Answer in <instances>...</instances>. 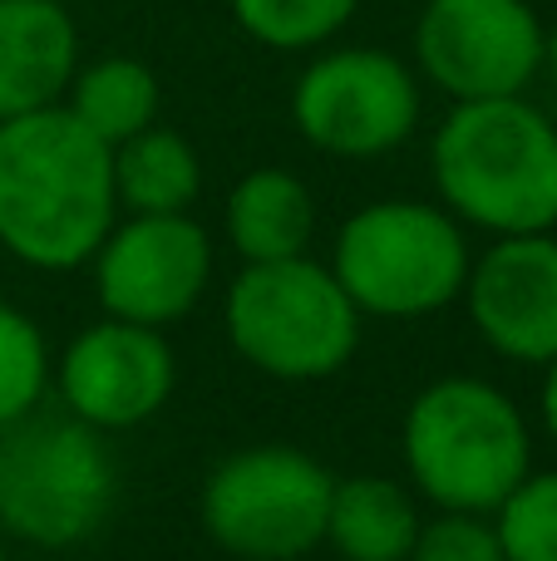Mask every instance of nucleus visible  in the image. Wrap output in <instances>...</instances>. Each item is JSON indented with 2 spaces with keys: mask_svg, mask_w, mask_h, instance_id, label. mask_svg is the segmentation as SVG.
Segmentation results:
<instances>
[{
  "mask_svg": "<svg viewBox=\"0 0 557 561\" xmlns=\"http://www.w3.org/2000/svg\"><path fill=\"white\" fill-rule=\"evenodd\" d=\"M118 217L114 148L65 104L0 118V247L35 272H75Z\"/></svg>",
  "mask_w": 557,
  "mask_h": 561,
  "instance_id": "obj_1",
  "label": "nucleus"
},
{
  "mask_svg": "<svg viewBox=\"0 0 557 561\" xmlns=\"http://www.w3.org/2000/svg\"><path fill=\"white\" fill-rule=\"evenodd\" d=\"M440 203L493 237L557 227V128L523 94L464 99L430 148Z\"/></svg>",
  "mask_w": 557,
  "mask_h": 561,
  "instance_id": "obj_2",
  "label": "nucleus"
},
{
  "mask_svg": "<svg viewBox=\"0 0 557 561\" xmlns=\"http://www.w3.org/2000/svg\"><path fill=\"white\" fill-rule=\"evenodd\" d=\"M405 468L414 493L444 513H489L533 473L528 419L503 389L474 375H444L405 409Z\"/></svg>",
  "mask_w": 557,
  "mask_h": 561,
  "instance_id": "obj_3",
  "label": "nucleus"
},
{
  "mask_svg": "<svg viewBox=\"0 0 557 561\" xmlns=\"http://www.w3.org/2000/svg\"><path fill=\"white\" fill-rule=\"evenodd\" d=\"M118 468L104 428L75 419L65 404H35L0 428V533L45 552L79 547L114 507Z\"/></svg>",
  "mask_w": 557,
  "mask_h": 561,
  "instance_id": "obj_4",
  "label": "nucleus"
},
{
  "mask_svg": "<svg viewBox=\"0 0 557 561\" xmlns=\"http://www.w3.org/2000/svg\"><path fill=\"white\" fill-rule=\"evenodd\" d=\"M361 310L331 266L306 256L247 262L223 300V330L252 369L286 385L331 379L361 350Z\"/></svg>",
  "mask_w": 557,
  "mask_h": 561,
  "instance_id": "obj_5",
  "label": "nucleus"
},
{
  "mask_svg": "<svg viewBox=\"0 0 557 561\" xmlns=\"http://www.w3.org/2000/svg\"><path fill=\"white\" fill-rule=\"evenodd\" d=\"M469 242L444 203L385 197L351 213L336 232L331 272L375 320H420L454 306L469 280Z\"/></svg>",
  "mask_w": 557,
  "mask_h": 561,
  "instance_id": "obj_6",
  "label": "nucleus"
},
{
  "mask_svg": "<svg viewBox=\"0 0 557 561\" xmlns=\"http://www.w3.org/2000/svg\"><path fill=\"white\" fill-rule=\"evenodd\" d=\"M331 468L306 448L252 444L223 458L203 483V527L242 561H296L326 542Z\"/></svg>",
  "mask_w": 557,
  "mask_h": 561,
  "instance_id": "obj_7",
  "label": "nucleus"
},
{
  "mask_svg": "<svg viewBox=\"0 0 557 561\" xmlns=\"http://www.w3.org/2000/svg\"><path fill=\"white\" fill-rule=\"evenodd\" d=\"M292 124L316 153L380 158L420 128V79L390 49H321L296 75Z\"/></svg>",
  "mask_w": 557,
  "mask_h": 561,
  "instance_id": "obj_8",
  "label": "nucleus"
},
{
  "mask_svg": "<svg viewBox=\"0 0 557 561\" xmlns=\"http://www.w3.org/2000/svg\"><path fill=\"white\" fill-rule=\"evenodd\" d=\"M543 39L528 0H424L414 20L420 75L454 104L523 94L543 69Z\"/></svg>",
  "mask_w": 557,
  "mask_h": 561,
  "instance_id": "obj_9",
  "label": "nucleus"
},
{
  "mask_svg": "<svg viewBox=\"0 0 557 561\" xmlns=\"http://www.w3.org/2000/svg\"><path fill=\"white\" fill-rule=\"evenodd\" d=\"M104 316L134 325H173L213 280V237L187 213H128L89 256Z\"/></svg>",
  "mask_w": 557,
  "mask_h": 561,
  "instance_id": "obj_10",
  "label": "nucleus"
},
{
  "mask_svg": "<svg viewBox=\"0 0 557 561\" xmlns=\"http://www.w3.org/2000/svg\"><path fill=\"white\" fill-rule=\"evenodd\" d=\"M49 379L75 419L118 434L163 414L178 385V359L163 330L104 316L69 340Z\"/></svg>",
  "mask_w": 557,
  "mask_h": 561,
  "instance_id": "obj_11",
  "label": "nucleus"
},
{
  "mask_svg": "<svg viewBox=\"0 0 557 561\" xmlns=\"http://www.w3.org/2000/svg\"><path fill=\"white\" fill-rule=\"evenodd\" d=\"M464 306L484 345L519 365L557 359V237L519 232L499 237L469 262Z\"/></svg>",
  "mask_w": 557,
  "mask_h": 561,
  "instance_id": "obj_12",
  "label": "nucleus"
},
{
  "mask_svg": "<svg viewBox=\"0 0 557 561\" xmlns=\"http://www.w3.org/2000/svg\"><path fill=\"white\" fill-rule=\"evenodd\" d=\"M79 69V30L65 0H0V118L49 108Z\"/></svg>",
  "mask_w": 557,
  "mask_h": 561,
  "instance_id": "obj_13",
  "label": "nucleus"
},
{
  "mask_svg": "<svg viewBox=\"0 0 557 561\" xmlns=\"http://www.w3.org/2000/svg\"><path fill=\"white\" fill-rule=\"evenodd\" d=\"M223 227L232 252L242 256V266L306 256L316 242V197L286 168H252L227 193Z\"/></svg>",
  "mask_w": 557,
  "mask_h": 561,
  "instance_id": "obj_14",
  "label": "nucleus"
},
{
  "mask_svg": "<svg viewBox=\"0 0 557 561\" xmlns=\"http://www.w3.org/2000/svg\"><path fill=\"white\" fill-rule=\"evenodd\" d=\"M420 507L410 488L385 473L336 478L326 507V547L341 561H405L420 537Z\"/></svg>",
  "mask_w": 557,
  "mask_h": 561,
  "instance_id": "obj_15",
  "label": "nucleus"
},
{
  "mask_svg": "<svg viewBox=\"0 0 557 561\" xmlns=\"http://www.w3.org/2000/svg\"><path fill=\"white\" fill-rule=\"evenodd\" d=\"M203 193V158L178 128L148 124L114 148L118 213H187Z\"/></svg>",
  "mask_w": 557,
  "mask_h": 561,
  "instance_id": "obj_16",
  "label": "nucleus"
},
{
  "mask_svg": "<svg viewBox=\"0 0 557 561\" xmlns=\"http://www.w3.org/2000/svg\"><path fill=\"white\" fill-rule=\"evenodd\" d=\"M59 104L79 118L94 138H104L109 148H118L124 138L144 134L148 124H158L163 108V84L158 75L134 55H104L75 69L65 99Z\"/></svg>",
  "mask_w": 557,
  "mask_h": 561,
  "instance_id": "obj_17",
  "label": "nucleus"
},
{
  "mask_svg": "<svg viewBox=\"0 0 557 561\" xmlns=\"http://www.w3.org/2000/svg\"><path fill=\"white\" fill-rule=\"evenodd\" d=\"M227 5L257 45L302 55V49H321L331 35H341L361 10V0H227Z\"/></svg>",
  "mask_w": 557,
  "mask_h": 561,
  "instance_id": "obj_18",
  "label": "nucleus"
},
{
  "mask_svg": "<svg viewBox=\"0 0 557 561\" xmlns=\"http://www.w3.org/2000/svg\"><path fill=\"white\" fill-rule=\"evenodd\" d=\"M49 345L25 310L0 300V428L15 424L35 404H45L49 389Z\"/></svg>",
  "mask_w": 557,
  "mask_h": 561,
  "instance_id": "obj_19",
  "label": "nucleus"
},
{
  "mask_svg": "<svg viewBox=\"0 0 557 561\" xmlns=\"http://www.w3.org/2000/svg\"><path fill=\"white\" fill-rule=\"evenodd\" d=\"M493 527L509 561H557V468L523 478L493 507Z\"/></svg>",
  "mask_w": 557,
  "mask_h": 561,
  "instance_id": "obj_20",
  "label": "nucleus"
},
{
  "mask_svg": "<svg viewBox=\"0 0 557 561\" xmlns=\"http://www.w3.org/2000/svg\"><path fill=\"white\" fill-rule=\"evenodd\" d=\"M405 561H509V552L489 513H444L440 507V517L420 523V537Z\"/></svg>",
  "mask_w": 557,
  "mask_h": 561,
  "instance_id": "obj_21",
  "label": "nucleus"
},
{
  "mask_svg": "<svg viewBox=\"0 0 557 561\" xmlns=\"http://www.w3.org/2000/svg\"><path fill=\"white\" fill-rule=\"evenodd\" d=\"M538 409H543V424H548V434L557 438V359H548V375H543Z\"/></svg>",
  "mask_w": 557,
  "mask_h": 561,
  "instance_id": "obj_22",
  "label": "nucleus"
},
{
  "mask_svg": "<svg viewBox=\"0 0 557 561\" xmlns=\"http://www.w3.org/2000/svg\"><path fill=\"white\" fill-rule=\"evenodd\" d=\"M543 65H548L553 75H557V25L548 30V39H543Z\"/></svg>",
  "mask_w": 557,
  "mask_h": 561,
  "instance_id": "obj_23",
  "label": "nucleus"
},
{
  "mask_svg": "<svg viewBox=\"0 0 557 561\" xmlns=\"http://www.w3.org/2000/svg\"><path fill=\"white\" fill-rule=\"evenodd\" d=\"M5 552H10V537H5V533H0V561H5Z\"/></svg>",
  "mask_w": 557,
  "mask_h": 561,
  "instance_id": "obj_24",
  "label": "nucleus"
},
{
  "mask_svg": "<svg viewBox=\"0 0 557 561\" xmlns=\"http://www.w3.org/2000/svg\"><path fill=\"white\" fill-rule=\"evenodd\" d=\"M65 5H69V0H65Z\"/></svg>",
  "mask_w": 557,
  "mask_h": 561,
  "instance_id": "obj_25",
  "label": "nucleus"
}]
</instances>
